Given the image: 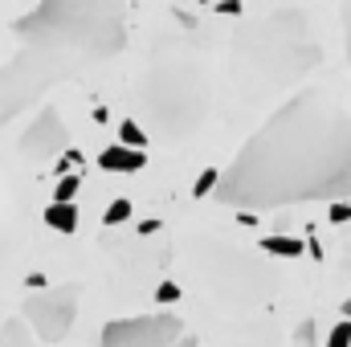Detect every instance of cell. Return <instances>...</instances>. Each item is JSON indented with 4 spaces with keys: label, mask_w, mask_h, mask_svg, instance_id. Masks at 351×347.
<instances>
[{
    "label": "cell",
    "mask_w": 351,
    "mask_h": 347,
    "mask_svg": "<svg viewBox=\"0 0 351 347\" xmlns=\"http://www.w3.org/2000/svg\"><path fill=\"white\" fill-rule=\"evenodd\" d=\"M156 298H160V302H176V298H180V286H176V282H164Z\"/></svg>",
    "instance_id": "d6986e66"
},
{
    "label": "cell",
    "mask_w": 351,
    "mask_h": 347,
    "mask_svg": "<svg viewBox=\"0 0 351 347\" xmlns=\"http://www.w3.org/2000/svg\"><path fill=\"white\" fill-rule=\"evenodd\" d=\"M343 41H348V62H351V0H343Z\"/></svg>",
    "instance_id": "ac0fdd59"
},
{
    "label": "cell",
    "mask_w": 351,
    "mask_h": 347,
    "mask_svg": "<svg viewBox=\"0 0 351 347\" xmlns=\"http://www.w3.org/2000/svg\"><path fill=\"white\" fill-rule=\"evenodd\" d=\"M135 106H139V127L160 139L164 147H180L200 135V127L213 115V74L200 49L188 41L160 37L152 45L147 66L135 78Z\"/></svg>",
    "instance_id": "3957f363"
},
{
    "label": "cell",
    "mask_w": 351,
    "mask_h": 347,
    "mask_svg": "<svg viewBox=\"0 0 351 347\" xmlns=\"http://www.w3.org/2000/svg\"><path fill=\"white\" fill-rule=\"evenodd\" d=\"M98 164H102L106 172H139L147 160H143V147H127V143H114V147H106V152L98 156Z\"/></svg>",
    "instance_id": "9c48e42d"
},
{
    "label": "cell",
    "mask_w": 351,
    "mask_h": 347,
    "mask_svg": "<svg viewBox=\"0 0 351 347\" xmlns=\"http://www.w3.org/2000/svg\"><path fill=\"white\" fill-rule=\"evenodd\" d=\"M294 339H298V344H315V331H311V323H302V331H298Z\"/></svg>",
    "instance_id": "44dd1931"
},
{
    "label": "cell",
    "mask_w": 351,
    "mask_h": 347,
    "mask_svg": "<svg viewBox=\"0 0 351 347\" xmlns=\"http://www.w3.org/2000/svg\"><path fill=\"white\" fill-rule=\"evenodd\" d=\"M208 196L241 213L351 200V110L327 90L290 94L217 176Z\"/></svg>",
    "instance_id": "6da1fadb"
},
{
    "label": "cell",
    "mask_w": 351,
    "mask_h": 347,
    "mask_svg": "<svg viewBox=\"0 0 351 347\" xmlns=\"http://www.w3.org/2000/svg\"><path fill=\"white\" fill-rule=\"evenodd\" d=\"M351 344V327L348 323H339L335 331H331V347H348Z\"/></svg>",
    "instance_id": "e0dca14e"
},
{
    "label": "cell",
    "mask_w": 351,
    "mask_h": 347,
    "mask_svg": "<svg viewBox=\"0 0 351 347\" xmlns=\"http://www.w3.org/2000/svg\"><path fill=\"white\" fill-rule=\"evenodd\" d=\"M196 4H213V0H196Z\"/></svg>",
    "instance_id": "cb8c5ba5"
},
{
    "label": "cell",
    "mask_w": 351,
    "mask_h": 347,
    "mask_svg": "<svg viewBox=\"0 0 351 347\" xmlns=\"http://www.w3.org/2000/svg\"><path fill=\"white\" fill-rule=\"evenodd\" d=\"M127 217H131V200H114V204L106 208V217H102V221H106V229H110V225H123Z\"/></svg>",
    "instance_id": "5bb4252c"
},
{
    "label": "cell",
    "mask_w": 351,
    "mask_h": 347,
    "mask_svg": "<svg viewBox=\"0 0 351 347\" xmlns=\"http://www.w3.org/2000/svg\"><path fill=\"white\" fill-rule=\"evenodd\" d=\"M265 254H274V258H302V241H294V237H265L262 241Z\"/></svg>",
    "instance_id": "8fae6325"
},
{
    "label": "cell",
    "mask_w": 351,
    "mask_h": 347,
    "mask_svg": "<svg viewBox=\"0 0 351 347\" xmlns=\"http://www.w3.org/2000/svg\"><path fill=\"white\" fill-rule=\"evenodd\" d=\"M106 347H172V344H192L184 323L176 315H139V319H119L106 323L102 335Z\"/></svg>",
    "instance_id": "8992f818"
},
{
    "label": "cell",
    "mask_w": 351,
    "mask_h": 347,
    "mask_svg": "<svg viewBox=\"0 0 351 347\" xmlns=\"http://www.w3.org/2000/svg\"><path fill=\"white\" fill-rule=\"evenodd\" d=\"M78 184H82V176H78V172H66L62 180H58L53 196H58V200H74V196H78Z\"/></svg>",
    "instance_id": "4fadbf2b"
},
{
    "label": "cell",
    "mask_w": 351,
    "mask_h": 347,
    "mask_svg": "<svg viewBox=\"0 0 351 347\" xmlns=\"http://www.w3.org/2000/svg\"><path fill=\"white\" fill-rule=\"evenodd\" d=\"M8 4H12V0H0V12H4V8H8Z\"/></svg>",
    "instance_id": "603a6c76"
},
{
    "label": "cell",
    "mask_w": 351,
    "mask_h": 347,
    "mask_svg": "<svg viewBox=\"0 0 351 347\" xmlns=\"http://www.w3.org/2000/svg\"><path fill=\"white\" fill-rule=\"evenodd\" d=\"M45 225L58 229V233H74V229H78V208H74L70 200H58V204L45 208Z\"/></svg>",
    "instance_id": "30bf717a"
},
{
    "label": "cell",
    "mask_w": 351,
    "mask_h": 347,
    "mask_svg": "<svg viewBox=\"0 0 351 347\" xmlns=\"http://www.w3.org/2000/svg\"><path fill=\"white\" fill-rule=\"evenodd\" d=\"M78 286H53L45 294H29L25 298V319L37 327V339L45 344H58L70 335L74 327V315H78Z\"/></svg>",
    "instance_id": "52a82bcc"
},
{
    "label": "cell",
    "mask_w": 351,
    "mask_h": 347,
    "mask_svg": "<svg viewBox=\"0 0 351 347\" xmlns=\"http://www.w3.org/2000/svg\"><path fill=\"white\" fill-rule=\"evenodd\" d=\"M119 135H123V143H127V147H143V143H147V131H143L135 119H127V123L119 127Z\"/></svg>",
    "instance_id": "7c38bea8"
},
{
    "label": "cell",
    "mask_w": 351,
    "mask_h": 347,
    "mask_svg": "<svg viewBox=\"0 0 351 347\" xmlns=\"http://www.w3.org/2000/svg\"><path fill=\"white\" fill-rule=\"evenodd\" d=\"M319 62H323V41L302 8L269 12L250 29H241L229 45L233 82L250 94V102L298 86Z\"/></svg>",
    "instance_id": "277c9868"
},
{
    "label": "cell",
    "mask_w": 351,
    "mask_h": 347,
    "mask_svg": "<svg viewBox=\"0 0 351 347\" xmlns=\"http://www.w3.org/2000/svg\"><path fill=\"white\" fill-rule=\"evenodd\" d=\"M217 12H225V16H237V12H241V0H221V4H217Z\"/></svg>",
    "instance_id": "ffe728a7"
},
{
    "label": "cell",
    "mask_w": 351,
    "mask_h": 347,
    "mask_svg": "<svg viewBox=\"0 0 351 347\" xmlns=\"http://www.w3.org/2000/svg\"><path fill=\"white\" fill-rule=\"evenodd\" d=\"M343 315H348V319H351V298H348V302H343Z\"/></svg>",
    "instance_id": "7402d4cb"
},
{
    "label": "cell",
    "mask_w": 351,
    "mask_h": 347,
    "mask_svg": "<svg viewBox=\"0 0 351 347\" xmlns=\"http://www.w3.org/2000/svg\"><path fill=\"white\" fill-rule=\"evenodd\" d=\"M62 152H66V123H62L58 106H45L33 119V127L21 135V156L33 160V164H45V160H53Z\"/></svg>",
    "instance_id": "ba28073f"
},
{
    "label": "cell",
    "mask_w": 351,
    "mask_h": 347,
    "mask_svg": "<svg viewBox=\"0 0 351 347\" xmlns=\"http://www.w3.org/2000/svg\"><path fill=\"white\" fill-rule=\"evenodd\" d=\"M213 184H217V172H213V168H208V172H200V176H196V184H192V196H200V200H204V196L213 192Z\"/></svg>",
    "instance_id": "9a60e30c"
},
{
    "label": "cell",
    "mask_w": 351,
    "mask_h": 347,
    "mask_svg": "<svg viewBox=\"0 0 351 347\" xmlns=\"http://www.w3.org/2000/svg\"><path fill=\"white\" fill-rule=\"evenodd\" d=\"M188 261H192V274L229 311L265 307L274 298V290H278V278H274V270L265 261H254L250 254H241L237 246H225V241L192 237L188 241Z\"/></svg>",
    "instance_id": "5b68a950"
},
{
    "label": "cell",
    "mask_w": 351,
    "mask_h": 347,
    "mask_svg": "<svg viewBox=\"0 0 351 347\" xmlns=\"http://www.w3.org/2000/svg\"><path fill=\"white\" fill-rule=\"evenodd\" d=\"M331 221L339 225V221H351V204L348 200H331Z\"/></svg>",
    "instance_id": "2e32d148"
},
{
    "label": "cell",
    "mask_w": 351,
    "mask_h": 347,
    "mask_svg": "<svg viewBox=\"0 0 351 347\" xmlns=\"http://www.w3.org/2000/svg\"><path fill=\"white\" fill-rule=\"evenodd\" d=\"M16 53L0 62V127L53 86L74 82L127 49L123 0H37L12 21Z\"/></svg>",
    "instance_id": "7a4b0ae2"
}]
</instances>
